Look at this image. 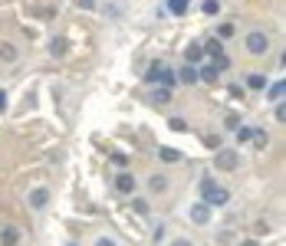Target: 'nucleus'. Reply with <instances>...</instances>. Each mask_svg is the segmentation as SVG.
I'll return each mask as SVG.
<instances>
[{"instance_id": "f257e3e1", "label": "nucleus", "mask_w": 286, "mask_h": 246, "mask_svg": "<svg viewBox=\"0 0 286 246\" xmlns=\"http://www.w3.org/2000/svg\"><path fill=\"white\" fill-rule=\"evenodd\" d=\"M145 82H148V86H165V89H171L174 82H178V76H174L171 66H165V62L158 59V62H151V66H148V73H145Z\"/></svg>"}, {"instance_id": "f03ea898", "label": "nucleus", "mask_w": 286, "mask_h": 246, "mask_svg": "<svg viewBox=\"0 0 286 246\" xmlns=\"http://www.w3.org/2000/svg\"><path fill=\"white\" fill-rule=\"evenodd\" d=\"M201 197H204L207 207H224V203L230 200V191L220 187V184H214L211 178H204V181H201Z\"/></svg>"}, {"instance_id": "7ed1b4c3", "label": "nucleus", "mask_w": 286, "mask_h": 246, "mask_svg": "<svg viewBox=\"0 0 286 246\" xmlns=\"http://www.w3.org/2000/svg\"><path fill=\"white\" fill-rule=\"evenodd\" d=\"M243 46H247L250 56H267L270 53V37H267V33H260V30H253V33H247Z\"/></svg>"}, {"instance_id": "20e7f679", "label": "nucleus", "mask_w": 286, "mask_h": 246, "mask_svg": "<svg viewBox=\"0 0 286 246\" xmlns=\"http://www.w3.org/2000/svg\"><path fill=\"white\" fill-rule=\"evenodd\" d=\"M237 164H240L237 151H230V148H217V154H214V167H217V171H237Z\"/></svg>"}, {"instance_id": "39448f33", "label": "nucleus", "mask_w": 286, "mask_h": 246, "mask_svg": "<svg viewBox=\"0 0 286 246\" xmlns=\"http://www.w3.org/2000/svg\"><path fill=\"white\" fill-rule=\"evenodd\" d=\"M187 217H191V220L198 223V227H204V223H211V207H207V203L201 200V203H194V207L187 210Z\"/></svg>"}, {"instance_id": "423d86ee", "label": "nucleus", "mask_w": 286, "mask_h": 246, "mask_svg": "<svg viewBox=\"0 0 286 246\" xmlns=\"http://www.w3.org/2000/svg\"><path fill=\"white\" fill-rule=\"evenodd\" d=\"M26 200H30V207H33V210H43L46 203H50V191H46V187H33Z\"/></svg>"}, {"instance_id": "0eeeda50", "label": "nucleus", "mask_w": 286, "mask_h": 246, "mask_svg": "<svg viewBox=\"0 0 286 246\" xmlns=\"http://www.w3.org/2000/svg\"><path fill=\"white\" fill-rule=\"evenodd\" d=\"M112 184H115V191H118V194H132V191H135V178H132L129 171H122V174H118V178L112 181Z\"/></svg>"}, {"instance_id": "6e6552de", "label": "nucleus", "mask_w": 286, "mask_h": 246, "mask_svg": "<svg viewBox=\"0 0 286 246\" xmlns=\"http://www.w3.org/2000/svg\"><path fill=\"white\" fill-rule=\"evenodd\" d=\"M184 59H187V66H198V62L204 59V46H201V43H187Z\"/></svg>"}, {"instance_id": "1a4fd4ad", "label": "nucleus", "mask_w": 286, "mask_h": 246, "mask_svg": "<svg viewBox=\"0 0 286 246\" xmlns=\"http://www.w3.org/2000/svg\"><path fill=\"white\" fill-rule=\"evenodd\" d=\"M148 102H151V105H168V102H171V89L155 86V89H151V95H148Z\"/></svg>"}, {"instance_id": "9d476101", "label": "nucleus", "mask_w": 286, "mask_h": 246, "mask_svg": "<svg viewBox=\"0 0 286 246\" xmlns=\"http://www.w3.org/2000/svg\"><path fill=\"white\" fill-rule=\"evenodd\" d=\"M0 246H20V230L17 227H4L0 230Z\"/></svg>"}, {"instance_id": "9b49d317", "label": "nucleus", "mask_w": 286, "mask_h": 246, "mask_svg": "<svg viewBox=\"0 0 286 246\" xmlns=\"http://www.w3.org/2000/svg\"><path fill=\"white\" fill-rule=\"evenodd\" d=\"M283 95H286V82L283 79H276L273 86H267V98H270V102H283Z\"/></svg>"}, {"instance_id": "f8f14e48", "label": "nucleus", "mask_w": 286, "mask_h": 246, "mask_svg": "<svg viewBox=\"0 0 286 246\" xmlns=\"http://www.w3.org/2000/svg\"><path fill=\"white\" fill-rule=\"evenodd\" d=\"M158 161H165V164H178V161H181V151H178V148H158Z\"/></svg>"}, {"instance_id": "ddd939ff", "label": "nucleus", "mask_w": 286, "mask_h": 246, "mask_svg": "<svg viewBox=\"0 0 286 246\" xmlns=\"http://www.w3.org/2000/svg\"><path fill=\"white\" fill-rule=\"evenodd\" d=\"M217 79H220L217 66H204V69H198V82H217Z\"/></svg>"}, {"instance_id": "4468645a", "label": "nucleus", "mask_w": 286, "mask_h": 246, "mask_svg": "<svg viewBox=\"0 0 286 246\" xmlns=\"http://www.w3.org/2000/svg\"><path fill=\"white\" fill-rule=\"evenodd\" d=\"M174 76H178V82H187V86H191V82H198V66H184Z\"/></svg>"}, {"instance_id": "2eb2a0df", "label": "nucleus", "mask_w": 286, "mask_h": 246, "mask_svg": "<svg viewBox=\"0 0 286 246\" xmlns=\"http://www.w3.org/2000/svg\"><path fill=\"white\" fill-rule=\"evenodd\" d=\"M148 191H151V194H162V191H168V178H162V174H155V178L148 181Z\"/></svg>"}, {"instance_id": "dca6fc26", "label": "nucleus", "mask_w": 286, "mask_h": 246, "mask_svg": "<svg viewBox=\"0 0 286 246\" xmlns=\"http://www.w3.org/2000/svg\"><path fill=\"white\" fill-rule=\"evenodd\" d=\"M247 86L260 92V89H267V76H263V73H250V76H247Z\"/></svg>"}, {"instance_id": "f3484780", "label": "nucleus", "mask_w": 286, "mask_h": 246, "mask_svg": "<svg viewBox=\"0 0 286 246\" xmlns=\"http://www.w3.org/2000/svg\"><path fill=\"white\" fill-rule=\"evenodd\" d=\"M17 46H10V43H4V46H0V59H4V62H17Z\"/></svg>"}, {"instance_id": "a211bd4d", "label": "nucleus", "mask_w": 286, "mask_h": 246, "mask_svg": "<svg viewBox=\"0 0 286 246\" xmlns=\"http://www.w3.org/2000/svg\"><path fill=\"white\" fill-rule=\"evenodd\" d=\"M204 53L214 59V56H220V53H224V43H220V40H207V43H204Z\"/></svg>"}, {"instance_id": "6ab92c4d", "label": "nucleus", "mask_w": 286, "mask_h": 246, "mask_svg": "<svg viewBox=\"0 0 286 246\" xmlns=\"http://www.w3.org/2000/svg\"><path fill=\"white\" fill-rule=\"evenodd\" d=\"M168 10L174 13V17H184V13H187V0H168Z\"/></svg>"}, {"instance_id": "aec40b11", "label": "nucleus", "mask_w": 286, "mask_h": 246, "mask_svg": "<svg viewBox=\"0 0 286 246\" xmlns=\"http://www.w3.org/2000/svg\"><path fill=\"white\" fill-rule=\"evenodd\" d=\"M250 138H253V128H247V125H237V142H240V145H247Z\"/></svg>"}, {"instance_id": "412c9836", "label": "nucleus", "mask_w": 286, "mask_h": 246, "mask_svg": "<svg viewBox=\"0 0 286 246\" xmlns=\"http://www.w3.org/2000/svg\"><path fill=\"white\" fill-rule=\"evenodd\" d=\"M132 210H135L138 217H145V214H148V200H142V197H135V200H132Z\"/></svg>"}, {"instance_id": "4be33fe9", "label": "nucleus", "mask_w": 286, "mask_h": 246, "mask_svg": "<svg viewBox=\"0 0 286 246\" xmlns=\"http://www.w3.org/2000/svg\"><path fill=\"white\" fill-rule=\"evenodd\" d=\"M250 142H253L257 148H267V131H263V128H253V138H250Z\"/></svg>"}, {"instance_id": "5701e85b", "label": "nucleus", "mask_w": 286, "mask_h": 246, "mask_svg": "<svg viewBox=\"0 0 286 246\" xmlns=\"http://www.w3.org/2000/svg\"><path fill=\"white\" fill-rule=\"evenodd\" d=\"M201 10H204L207 17H214V13L220 10V0H204V7H201Z\"/></svg>"}, {"instance_id": "b1692460", "label": "nucleus", "mask_w": 286, "mask_h": 246, "mask_svg": "<svg viewBox=\"0 0 286 246\" xmlns=\"http://www.w3.org/2000/svg\"><path fill=\"white\" fill-rule=\"evenodd\" d=\"M168 128L181 135V131H187V122H184V118H171V122H168Z\"/></svg>"}, {"instance_id": "393cba45", "label": "nucleus", "mask_w": 286, "mask_h": 246, "mask_svg": "<svg viewBox=\"0 0 286 246\" xmlns=\"http://www.w3.org/2000/svg\"><path fill=\"white\" fill-rule=\"evenodd\" d=\"M214 66H217V73H224V69H230V59L220 53V56H214Z\"/></svg>"}, {"instance_id": "a878e982", "label": "nucleus", "mask_w": 286, "mask_h": 246, "mask_svg": "<svg viewBox=\"0 0 286 246\" xmlns=\"http://www.w3.org/2000/svg\"><path fill=\"white\" fill-rule=\"evenodd\" d=\"M217 33H220V40H230V37H234V23H220Z\"/></svg>"}, {"instance_id": "bb28decb", "label": "nucleus", "mask_w": 286, "mask_h": 246, "mask_svg": "<svg viewBox=\"0 0 286 246\" xmlns=\"http://www.w3.org/2000/svg\"><path fill=\"white\" fill-rule=\"evenodd\" d=\"M53 56H62V53H66V40H53Z\"/></svg>"}, {"instance_id": "cd10ccee", "label": "nucleus", "mask_w": 286, "mask_h": 246, "mask_svg": "<svg viewBox=\"0 0 286 246\" xmlns=\"http://www.w3.org/2000/svg\"><path fill=\"white\" fill-rule=\"evenodd\" d=\"M112 161H115V164H118V167H122V171H125V167H129V158H125V154H115V158H112Z\"/></svg>"}, {"instance_id": "c85d7f7f", "label": "nucleus", "mask_w": 286, "mask_h": 246, "mask_svg": "<svg viewBox=\"0 0 286 246\" xmlns=\"http://www.w3.org/2000/svg\"><path fill=\"white\" fill-rule=\"evenodd\" d=\"M224 125H227V128H237V125H240V118H237V115H227Z\"/></svg>"}, {"instance_id": "c756f323", "label": "nucleus", "mask_w": 286, "mask_h": 246, "mask_svg": "<svg viewBox=\"0 0 286 246\" xmlns=\"http://www.w3.org/2000/svg\"><path fill=\"white\" fill-rule=\"evenodd\" d=\"M96 246H118V243L109 240V236H99V240H96Z\"/></svg>"}, {"instance_id": "7c9ffc66", "label": "nucleus", "mask_w": 286, "mask_h": 246, "mask_svg": "<svg viewBox=\"0 0 286 246\" xmlns=\"http://www.w3.org/2000/svg\"><path fill=\"white\" fill-rule=\"evenodd\" d=\"M286 118V109H283V102H276V122H283Z\"/></svg>"}, {"instance_id": "2f4dec72", "label": "nucleus", "mask_w": 286, "mask_h": 246, "mask_svg": "<svg viewBox=\"0 0 286 246\" xmlns=\"http://www.w3.org/2000/svg\"><path fill=\"white\" fill-rule=\"evenodd\" d=\"M76 4H79L82 10H92V7H96V0H76Z\"/></svg>"}, {"instance_id": "473e14b6", "label": "nucleus", "mask_w": 286, "mask_h": 246, "mask_svg": "<svg viewBox=\"0 0 286 246\" xmlns=\"http://www.w3.org/2000/svg\"><path fill=\"white\" fill-rule=\"evenodd\" d=\"M171 246H194V243H191V240H181V236H178V240H174Z\"/></svg>"}, {"instance_id": "72a5a7b5", "label": "nucleus", "mask_w": 286, "mask_h": 246, "mask_svg": "<svg viewBox=\"0 0 286 246\" xmlns=\"http://www.w3.org/2000/svg\"><path fill=\"white\" fill-rule=\"evenodd\" d=\"M0 109H7V92L0 89Z\"/></svg>"}, {"instance_id": "f704fd0d", "label": "nucleus", "mask_w": 286, "mask_h": 246, "mask_svg": "<svg viewBox=\"0 0 286 246\" xmlns=\"http://www.w3.org/2000/svg\"><path fill=\"white\" fill-rule=\"evenodd\" d=\"M240 246H260V243H257V240H243Z\"/></svg>"}, {"instance_id": "c9c22d12", "label": "nucleus", "mask_w": 286, "mask_h": 246, "mask_svg": "<svg viewBox=\"0 0 286 246\" xmlns=\"http://www.w3.org/2000/svg\"><path fill=\"white\" fill-rule=\"evenodd\" d=\"M69 246H76V243H69Z\"/></svg>"}]
</instances>
